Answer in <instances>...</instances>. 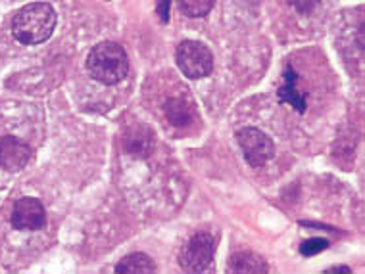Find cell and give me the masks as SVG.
<instances>
[{
  "label": "cell",
  "mask_w": 365,
  "mask_h": 274,
  "mask_svg": "<svg viewBox=\"0 0 365 274\" xmlns=\"http://www.w3.org/2000/svg\"><path fill=\"white\" fill-rule=\"evenodd\" d=\"M56 27V12L46 2H31L19 8L12 19V35L18 43L37 46L52 37Z\"/></svg>",
  "instance_id": "1"
},
{
  "label": "cell",
  "mask_w": 365,
  "mask_h": 274,
  "mask_svg": "<svg viewBox=\"0 0 365 274\" xmlns=\"http://www.w3.org/2000/svg\"><path fill=\"white\" fill-rule=\"evenodd\" d=\"M87 69L95 81L102 85H118L129 73V60L123 46L112 41H104L88 52Z\"/></svg>",
  "instance_id": "2"
},
{
  "label": "cell",
  "mask_w": 365,
  "mask_h": 274,
  "mask_svg": "<svg viewBox=\"0 0 365 274\" xmlns=\"http://www.w3.org/2000/svg\"><path fill=\"white\" fill-rule=\"evenodd\" d=\"M175 62L181 73L189 79H204L214 69V56L206 44L198 41H182L177 46Z\"/></svg>",
  "instance_id": "3"
},
{
  "label": "cell",
  "mask_w": 365,
  "mask_h": 274,
  "mask_svg": "<svg viewBox=\"0 0 365 274\" xmlns=\"http://www.w3.org/2000/svg\"><path fill=\"white\" fill-rule=\"evenodd\" d=\"M215 253L214 238L208 232H198L190 238L179 253V265L187 273H204L212 265Z\"/></svg>",
  "instance_id": "4"
},
{
  "label": "cell",
  "mask_w": 365,
  "mask_h": 274,
  "mask_svg": "<svg viewBox=\"0 0 365 274\" xmlns=\"http://www.w3.org/2000/svg\"><path fill=\"white\" fill-rule=\"evenodd\" d=\"M237 142H239L245 159L252 167H262L275 156V144L264 131L246 127L237 132Z\"/></svg>",
  "instance_id": "5"
},
{
  "label": "cell",
  "mask_w": 365,
  "mask_h": 274,
  "mask_svg": "<svg viewBox=\"0 0 365 274\" xmlns=\"http://www.w3.org/2000/svg\"><path fill=\"white\" fill-rule=\"evenodd\" d=\"M10 223H12L16 231H41L46 224V209H44V206L37 198H21L14 206Z\"/></svg>",
  "instance_id": "6"
},
{
  "label": "cell",
  "mask_w": 365,
  "mask_h": 274,
  "mask_svg": "<svg viewBox=\"0 0 365 274\" xmlns=\"http://www.w3.org/2000/svg\"><path fill=\"white\" fill-rule=\"evenodd\" d=\"M31 159V148L16 137H0V167L18 173Z\"/></svg>",
  "instance_id": "7"
},
{
  "label": "cell",
  "mask_w": 365,
  "mask_h": 274,
  "mask_svg": "<svg viewBox=\"0 0 365 274\" xmlns=\"http://www.w3.org/2000/svg\"><path fill=\"white\" fill-rule=\"evenodd\" d=\"M279 100L296 107L298 113L306 112V93L298 90V75L290 65L284 69V85L279 88Z\"/></svg>",
  "instance_id": "8"
},
{
  "label": "cell",
  "mask_w": 365,
  "mask_h": 274,
  "mask_svg": "<svg viewBox=\"0 0 365 274\" xmlns=\"http://www.w3.org/2000/svg\"><path fill=\"white\" fill-rule=\"evenodd\" d=\"M229 273L235 274H245V273H267L269 267L265 265V261L259 255L252 253V251H239L229 259Z\"/></svg>",
  "instance_id": "9"
},
{
  "label": "cell",
  "mask_w": 365,
  "mask_h": 274,
  "mask_svg": "<svg viewBox=\"0 0 365 274\" xmlns=\"http://www.w3.org/2000/svg\"><path fill=\"white\" fill-rule=\"evenodd\" d=\"M118 274H139V273H156V265L152 263V259L145 253H131V255L123 257L118 267H115Z\"/></svg>",
  "instance_id": "10"
},
{
  "label": "cell",
  "mask_w": 365,
  "mask_h": 274,
  "mask_svg": "<svg viewBox=\"0 0 365 274\" xmlns=\"http://www.w3.org/2000/svg\"><path fill=\"white\" fill-rule=\"evenodd\" d=\"M179 10H181L187 18H206L212 8H214L215 0H177Z\"/></svg>",
  "instance_id": "11"
},
{
  "label": "cell",
  "mask_w": 365,
  "mask_h": 274,
  "mask_svg": "<svg viewBox=\"0 0 365 274\" xmlns=\"http://www.w3.org/2000/svg\"><path fill=\"white\" fill-rule=\"evenodd\" d=\"M189 107L182 104L181 100H171L165 104V113H168V117L173 125L177 127H182V125H187L189 121Z\"/></svg>",
  "instance_id": "12"
},
{
  "label": "cell",
  "mask_w": 365,
  "mask_h": 274,
  "mask_svg": "<svg viewBox=\"0 0 365 274\" xmlns=\"http://www.w3.org/2000/svg\"><path fill=\"white\" fill-rule=\"evenodd\" d=\"M329 248V240L325 238H312V240H306V242L300 246V253L306 257L317 255V253H322L325 249Z\"/></svg>",
  "instance_id": "13"
},
{
  "label": "cell",
  "mask_w": 365,
  "mask_h": 274,
  "mask_svg": "<svg viewBox=\"0 0 365 274\" xmlns=\"http://www.w3.org/2000/svg\"><path fill=\"white\" fill-rule=\"evenodd\" d=\"M290 4H292L298 12L309 14L317 4H319V0H290Z\"/></svg>",
  "instance_id": "14"
},
{
  "label": "cell",
  "mask_w": 365,
  "mask_h": 274,
  "mask_svg": "<svg viewBox=\"0 0 365 274\" xmlns=\"http://www.w3.org/2000/svg\"><path fill=\"white\" fill-rule=\"evenodd\" d=\"M170 8H171V0H158L156 2V12L160 16V21L162 23H168L170 21Z\"/></svg>",
  "instance_id": "15"
},
{
  "label": "cell",
  "mask_w": 365,
  "mask_h": 274,
  "mask_svg": "<svg viewBox=\"0 0 365 274\" xmlns=\"http://www.w3.org/2000/svg\"><path fill=\"white\" fill-rule=\"evenodd\" d=\"M325 273H346V274H350V268H348V267H333V268H327Z\"/></svg>",
  "instance_id": "16"
}]
</instances>
